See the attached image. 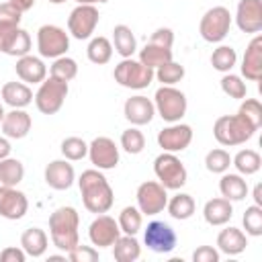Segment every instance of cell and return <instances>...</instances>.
Here are the masks:
<instances>
[{
    "mask_svg": "<svg viewBox=\"0 0 262 262\" xmlns=\"http://www.w3.org/2000/svg\"><path fill=\"white\" fill-rule=\"evenodd\" d=\"M78 186H80V194H82V203L90 213H106L113 203H115V192L108 184V180L104 178L102 170L98 168H90L84 170L78 178Z\"/></svg>",
    "mask_w": 262,
    "mask_h": 262,
    "instance_id": "cell-1",
    "label": "cell"
},
{
    "mask_svg": "<svg viewBox=\"0 0 262 262\" xmlns=\"http://www.w3.org/2000/svg\"><path fill=\"white\" fill-rule=\"evenodd\" d=\"M80 215L74 207H57L49 215V235L51 244L68 254L72 248L80 244Z\"/></svg>",
    "mask_w": 262,
    "mask_h": 262,
    "instance_id": "cell-2",
    "label": "cell"
},
{
    "mask_svg": "<svg viewBox=\"0 0 262 262\" xmlns=\"http://www.w3.org/2000/svg\"><path fill=\"white\" fill-rule=\"evenodd\" d=\"M256 131L258 129L237 113L235 115H223L213 125V137L217 139V143H221L225 147L246 143L248 139L254 137Z\"/></svg>",
    "mask_w": 262,
    "mask_h": 262,
    "instance_id": "cell-3",
    "label": "cell"
},
{
    "mask_svg": "<svg viewBox=\"0 0 262 262\" xmlns=\"http://www.w3.org/2000/svg\"><path fill=\"white\" fill-rule=\"evenodd\" d=\"M113 78L119 86L129 88V90H143L154 82V70L143 66L139 59L133 57H123L115 70H113Z\"/></svg>",
    "mask_w": 262,
    "mask_h": 262,
    "instance_id": "cell-4",
    "label": "cell"
},
{
    "mask_svg": "<svg viewBox=\"0 0 262 262\" xmlns=\"http://www.w3.org/2000/svg\"><path fill=\"white\" fill-rule=\"evenodd\" d=\"M154 106L166 123H178L186 115L188 100L182 90L174 86H160L154 94Z\"/></svg>",
    "mask_w": 262,
    "mask_h": 262,
    "instance_id": "cell-5",
    "label": "cell"
},
{
    "mask_svg": "<svg viewBox=\"0 0 262 262\" xmlns=\"http://www.w3.org/2000/svg\"><path fill=\"white\" fill-rule=\"evenodd\" d=\"M154 172H156L158 182L166 190L182 188L188 178V172H186L184 164L180 162V158H176V154H170V151H162L154 160Z\"/></svg>",
    "mask_w": 262,
    "mask_h": 262,
    "instance_id": "cell-6",
    "label": "cell"
},
{
    "mask_svg": "<svg viewBox=\"0 0 262 262\" xmlns=\"http://www.w3.org/2000/svg\"><path fill=\"white\" fill-rule=\"evenodd\" d=\"M68 92H70L68 82H61V80H57L53 76L45 78L39 84V90L33 96L37 111L43 113V115H55L63 106V102L68 98Z\"/></svg>",
    "mask_w": 262,
    "mask_h": 262,
    "instance_id": "cell-7",
    "label": "cell"
},
{
    "mask_svg": "<svg viewBox=\"0 0 262 262\" xmlns=\"http://www.w3.org/2000/svg\"><path fill=\"white\" fill-rule=\"evenodd\" d=\"M231 29V12L225 6H213L209 8L201 23H199V33L207 43H221Z\"/></svg>",
    "mask_w": 262,
    "mask_h": 262,
    "instance_id": "cell-8",
    "label": "cell"
},
{
    "mask_svg": "<svg viewBox=\"0 0 262 262\" xmlns=\"http://www.w3.org/2000/svg\"><path fill=\"white\" fill-rule=\"evenodd\" d=\"M37 49L41 57H61L70 49V35L57 25H43L37 31Z\"/></svg>",
    "mask_w": 262,
    "mask_h": 262,
    "instance_id": "cell-9",
    "label": "cell"
},
{
    "mask_svg": "<svg viewBox=\"0 0 262 262\" xmlns=\"http://www.w3.org/2000/svg\"><path fill=\"white\" fill-rule=\"evenodd\" d=\"M98 18L100 14L94 4H78L68 16V33L78 41L90 39L98 25Z\"/></svg>",
    "mask_w": 262,
    "mask_h": 262,
    "instance_id": "cell-10",
    "label": "cell"
},
{
    "mask_svg": "<svg viewBox=\"0 0 262 262\" xmlns=\"http://www.w3.org/2000/svg\"><path fill=\"white\" fill-rule=\"evenodd\" d=\"M135 199H137V209L143 215H158L166 209L168 192L158 180H145L137 186Z\"/></svg>",
    "mask_w": 262,
    "mask_h": 262,
    "instance_id": "cell-11",
    "label": "cell"
},
{
    "mask_svg": "<svg viewBox=\"0 0 262 262\" xmlns=\"http://www.w3.org/2000/svg\"><path fill=\"white\" fill-rule=\"evenodd\" d=\"M176 231L164 221H149L143 231V244L156 254H170L176 248Z\"/></svg>",
    "mask_w": 262,
    "mask_h": 262,
    "instance_id": "cell-12",
    "label": "cell"
},
{
    "mask_svg": "<svg viewBox=\"0 0 262 262\" xmlns=\"http://www.w3.org/2000/svg\"><path fill=\"white\" fill-rule=\"evenodd\" d=\"M88 158L98 170H113L119 164V147L111 137H96L88 143Z\"/></svg>",
    "mask_w": 262,
    "mask_h": 262,
    "instance_id": "cell-13",
    "label": "cell"
},
{
    "mask_svg": "<svg viewBox=\"0 0 262 262\" xmlns=\"http://www.w3.org/2000/svg\"><path fill=\"white\" fill-rule=\"evenodd\" d=\"M0 51L12 57H23L31 51V35L14 25H0Z\"/></svg>",
    "mask_w": 262,
    "mask_h": 262,
    "instance_id": "cell-14",
    "label": "cell"
},
{
    "mask_svg": "<svg viewBox=\"0 0 262 262\" xmlns=\"http://www.w3.org/2000/svg\"><path fill=\"white\" fill-rule=\"evenodd\" d=\"M190 141H192V127L186 123H180V121L170 123L168 127H164L158 133V145L170 154L186 149L190 145Z\"/></svg>",
    "mask_w": 262,
    "mask_h": 262,
    "instance_id": "cell-15",
    "label": "cell"
},
{
    "mask_svg": "<svg viewBox=\"0 0 262 262\" xmlns=\"http://www.w3.org/2000/svg\"><path fill=\"white\" fill-rule=\"evenodd\" d=\"M29 211V199L23 190L16 186H4L0 184V217L18 221Z\"/></svg>",
    "mask_w": 262,
    "mask_h": 262,
    "instance_id": "cell-16",
    "label": "cell"
},
{
    "mask_svg": "<svg viewBox=\"0 0 262 262\" xmlns=\"http://www.w3.org/2000/svg\"><path fill=\"white\" fill-rule=\"evenodd\" d=\"M119 235H121V227H119L117 219L111 215H104V213L96 215V219L88 227V237H90L92 246H96V248H111Z\"/></svg>",
    "mask_w": 262,
    "mask_h": 262,
    "instance_id": "cell-17",
    "label": "cell"
},
{
    "mask_svg": "<svg viewBox=\"0 0 262 262\" xmlns=\"http://www.w3.org/2000/svg\"><path fill=\"white\" fill-rule=\"evenodd\" d=\"M235 25L242 33L262 31V0H239L235 10Z\"/></svg>",
    "mask_w": 262,
    "mask_h": 262,
    "instance_id": "cell-18",
    "label": "cell"
},
{
    "mask_svg": "<svg viewBox=\"0 0 262 262\" xmlns=\"http://www.w3.org/2000/svg\"><path fill=\"white\" fill-rule=\"evenodd\" d=\"M123 115H125V119H127L133 127L147 125V123H151V119H154V115H156L154 100H149V98L143 96V94H135V96H131V98L125 100V104H123Z\"/></svg>",
    "mask_w": 262,
    "mask_h": 262,
    "instance_id": "cell-19",
    "label": "cell"
},
{
    "mask_svg": "<svg viewBox=\"0 0 262 262\" xmlns=\"http://www.w3.org/2000/svg\"><path fill=\"white\" fill-rule=\"evenodd\" d=\"M76 180V172L74 166L70 164V160H53L45 166V182L47 186H51L53 190H68Z\"/></svg>",
    "mask_w": 262,
    "mask_h": 262,
    "instance_id": "cell-20",
    "label": "cell"
},
{
    "mask_svg": "<svg viewBox=\"0 0 262 262\" xmlns=\"http://www.w3.org/2000/svg\"><path fill=\"white\" fill-rule=\"evenodd\" d=\"M242 76L250 82H258L262 78V35H256L242 57Z\"/></svg>",
    "mask_w": 262,
    "mask_h": 262,
    "instance_id": "cell-21",
    "label": "cell"
},
{
    "mask_svg": "<svg viewBox=\"0 0 262 262\" xmlns=\"http://www.w3.org/2000/svg\"><path fill=\"white\" fill-rule=\"evenodd\" d=\"M31 125H33V119H31V115L25 108H12V111L4 113V119L0 123L2 133L8 139H23V137H27L29 131H31Z\"/></svg>",
    "mask_w": 262,
    "mask_h": 262,
    "instance_id": "cell-22",
    "label": "cell"
},
{
    "mask_svg": "<svg viewBox=\"0 0 262 262\" xmlns=\"http://www.w3.org/2000/svg\"><path fill=\"white\" fill-rule=\"evenodd\" d=\"M14 70H16V76L20 78V82H25V84H41L47 78V66L43 63L41 57L31 55V53L18 57Z\"/></svg>",
    "mask_w": 262,
    "mask_h": 262,
    "instance_id": "cell-23",
    "label": "cell"
},
{
    "mask_svg": "<svg viewBox=\"0 0 262 262\" xmlns=\"http://www.w3.org/2000/svg\"><path fill=\"white\" fill-rule=\"evenodd\" d=\"M248 235L237 227H225L217 235V250L225 256H237L246 250Z\"/></svg>",
    "mask_w": 262,
    "mask_h": 262,
    "instance_id": "cell-24",
    "label": "cell"
},
{
    "mask_svg": "<svg viewBox=\"0 0 262 262\" xmlns=\"http://www.w3.org/2000/svg\"><path fill=\"white\" fill-rule=\"evenodd\" d=\"M0 96L10 108H25L33 102L35 94L25 82H6L0 90Z\"/></svg>",
    "mask_w": 262,
    "mask_h": 262,
    "instance_id": "cell-25",
    "label": "cell"
},
{
    "mask_svg": "<svg viewBox=\"0 0 262 262\" xmlns=\"http://www.w3.org/2000/svg\"><path fill=\"white\" fill-rule=\"evenodd\" d=\"M233 215V207H231V201L223 199V196H217V199H211L205 203L203 207V217L209 225L213 227H219V225H225L229 223Z\"/></svg>",
    "mask_w": 262,
    "mask_h": 262,
    "instance_id": "cell-26",
    "label": "cell"
},
{
    "mask_svg": "<svg viewBox=\"0 0 262 262\" xmlns=\"http://www.w3.org/2000/svg\"><path fill=\"white\" fill-rule=\"evenodd\" d=\"M49 246V237L41 227H29L20 235V248L31 258H41Z\"/></svg>",
    "mask_w": 262,
    "mask_h": 262,
    "instance_id": "cell-27",
    "label": "cell"
},
{
    "mask_svg": "<svg viewBox=\"0 0 262 262\" xmlns=\"http://www.w3.org/2000/svg\"><path fill=\"white\" fill-rule=\"evenodd\" d=\"M219 192L227 201H244L248 196V182L244 180L242 174H227L223 172L219 180Z\"/></svg>",
    "mask_w": 262,
    "mask_h": 262,
    "instance_id": "cell-28",
    "label": "cell"
},
{
    "mask_svg": "<svg viewBox=\"0 0 262 262\" xmlns=\"http://www.w3.org/2000/svg\"><path fill=\"white\" fill-rule=\"evenodd\" d=\"M113 248V256L117 262H135L141 256V246L135 239V235H119L117 242L111 246Z\"/></svg>",
    "mask_w": 262,
    "mask_h": 262,
    "instance_id": "cell-29",
    "label": "cell"
},
{
    "mask_svg": "<svg viewBox=\"0 0 262 262\" xmlns=\"http://www.w3.org/2000/svg\"><path fill=\"white\" fill-rule=\"evenodd\" d=\"M113 49L121 57H133V53L137 49V41H135L133 31L127 25H117L113 29Z\"/></svg>",
    "mask_w": 262,
    "mask_h": 262,
    "instance_id": "cell-30",
    "label": "cell"
},
{
    "mask_svg": "<svg viewBox=\"0 0 262 262\" xmlns=\"http://www.w3.org/2000/svg\"><path fill=\"white\" fill-rule=\"evenodd\" d=\"M166 209H168V213H170L172 219L186 221V219H190V217L194 215L196 205H194V199H192L188 192H178V194H174V196L166 203Z\"/></svg>",
    "mask_w": 262,
    "mask_h": 262,
    "instance_id": "cell-31",
    "label": "cell"
},
{
    "mask_svg": "<svg viewBox=\"0 0 262 262\" xmlns=\"http://www.w3.org/2000/svg\"><path fill=\"white\" fill-rule=\"evenodd\" d=\"M231 166H235L237 174L242 176H252L262 168V158L256 149H239L231 158Z\"/></svg>",
    "mask_w": 262,
    "mask_h": 262,
    "instance_id": "cell-32",
    "label": "cell"
},
{
    "mask_svg": "<svg viewBox=\"0 0 262 262\" xmlns=\"http://www.w3.org/2000/svg\"><path fill=\"white\" fill-rule=\"evenodd\" d=\"M172 59V49L170 47H162V45H154V43H145V47L139 51V61L151 70L164 66L166 61Z\"/></svg>",
    "mask_w": 262,
    "mask_h": 262,
    "instance_id": "cell-33",
    "label": "cell"
},
{
    "mask_svg": "<svg viewBox=\"0 0 262 262\" xmlns=\"http://www.w3.org/2000/svg\"><path fill=\"white\" fill-rule=\"evenodd\" d=\"M25 178V166L16 158H4L0 160V184L4 186H16Z\"/></svg>",
    "mask_w": 262,
    "mask_h": 262,
    "instance_id": "cell-34",
    "label": "cell"
},
{
    "mask_svg": "<svg viewBox=\"0 0 262 262\" xmlns=\"http://www.w3.org/2000/svg\"><path fill=\"white\" fill-rule=\"evenodd\" d=\"M86 55L92 63L96 66H102V63H108L111 57H113V43L106 39V37H92L88 47H86Z\"/></svg>",
    "mask_w": 262,
    "mask_h": 262,
    "instance_id": "cell-35",
    "label": "cell"
},
{
    "mask_svg": "<svg viewBox=\"0 0 262 262\" xmlns=\"http://www.w3.org/2000/svg\"><path fill=\"white\" fill-rule=\"evenodd\" d=\"M117 223H119V227H121L123 233H127V235H137L139 229H141V225H143V213H141L137 207L129 205V207H125V209L119 213Z\"/></svg>",
    "mask_w": 262,
    "mask_h": 262,
    "instance_id": "cell-36",
    "label": "cell"
},
{
    "mask_svg": "<svg viewBox=\"0 0 262 262\" xmlns=\"http://www.w3.org/2000/svg\"><path fill=\"white\" fill-rule=\"evenodd\" d=\"M237 63V53L231 45H219L217 49H213L211 53V66L221 72V74H227L231 72V68Z\"/></svg>",
    "mask_w": 262,
    "mask_h": 262,
    "instance_id": "cell-37",
    "label": "cell"
},
{
    "mask_svg": "<svg viewBox=\"0 0 262 262\" xmlns=\"http://www.w3.org/2000/svg\"><path fill=\"white\" fill-rule=\"evenodd\" d=\"M184 74H186L184 72V66H180L174 59H170L164 66H160V68L154 70V78L158 82H162V86H174V84H178L184 78Z\"/></svg>",
    "mask_w": 262,
    "mask_h": 262,
    "instance_id": "cell-38",
    "label": "cell"
},
{
    "mask_svg": "<svg viewBox=\"0 0 262 262\" xmlns=\"http://www.w3.org/2000/svg\"><path fill=\"white\" fill-rule=\"evenodd\" d=\"M49 76L61 80V82H72L76 76H78V63L76 59L68 57V55H61V57H55L51 68H49Z\"/></svg>",
    "mask_w": 262,
    "mask_h": 262,
    "instance_id": "cell-39",
    "label": "cell"
},
{
    "mask_svg": "<svg viewBox=\"0 0 262 262\" xmlns=\"http://www.w3.org/2000/svg\"><path fill=\"white\" fill-rule=\"evenodd\" d=\"M61 156L66 158V160H70V162H80V160H84L86 156H88V143L82 139V137H66L63 141H61Z\"/></svg>",
    "mask_w": 262,
    "mask_h": 262,
    "instance_id": "cell-40",
    "label": "cell"
},
{
    "mask_svg": "<svg viewBox=\"0 0 262 262\" xmlns=\"http://www.w3.org/2000/svg\"><path fill=\"white\" fill-rule=\"evenodd\" d=\"M229 166H231V156L223 147H215V149L207 151V156H205V168L209 172L223 174V172L229 170Z\"/></svg>",
    "mask_w": 262,
    "mask_h": 262,
    "instance_id": "cell-41",
    "label": "cell"
},
{
    "mask_svg": "<svg viewBox=\"0 0 262 262\" xmlns=\"http://www.w3.org/2000/svg\"><path fill=\"white\" fill-rule=\"evenodd\" d=\"M221 90H223L229 98H235V100H242V98H246V94H248V86H246V82L242 80V76H235V74H231V72L223 74V78H221Z\"/></svg>",
    "mask_w": 262,
    "mask_h": 262,
    "instance_id": "cell-42",
    "label": "cell"
},
{
    "mask_svg": "<svg viewBox=\"0 0 262 262\" xmlns=\"http://www.w3.org/2000/svg\"><path fill=\"white\" fill-rule=\"evenodd\" d=\"M121 147H123L127 154H131V156L141 154L143 147H145V137H143V133H141L137 127L125 129V131L121 133Z\"/></svg>",
    "mask_w": 262,
    "mask_h": 262,
    "instance_id": "cell-43",
    "label": "cell"
},
{
    "mask_svg": "<svg viewBox=\"0 0 262 262\" xmlns=\"http://www.w3.org/2000/svg\"><path fill=\"white\" fill-rule=\"evenodd\" d=\"M242 223H244L246 235L260 237V235H262V207H258V205H250V207L244 211Z\"/></svg>",
    "mask_w": 262,
    "mask_h": 262,
    "instance_id": "cell-44",
    "label": "cell"
},
{
    "mask_svg": "<svg viewBox=\"0 0 262 262\" xmlns=\"http://www.w3.org/2000/svg\"><path fill=\"white\" fill-rule=\"evenodd\" d=\"M237 115H242L256 129H260V125H262V104H260L258 98H242V104L237 108Z\"/></svg>",
    "mask_w": 262,
    "mask_h": 262,
    "instance_id": "cell-45",
    "label": "cell"
},
{
    "mask_svg": "<svg viewBox=\"0 0 262 262\" xmlns=\"http://www.w3.org/2000/svg\"><path fill=\"white\" fill-rule=\"evenodd\" d=\"M66 258L70 262H98V250L92 246H80L78 244L76 248H72L66 254Z\"/></svg>",
    "mask_w": 262,
    "mask_h": 262,
    "instance_id": "cell-46",
    "label": "cell"
},
{
    "mask_svg": "<svg viewBox=\"0 0 262 262\" xmlns=\"http://www.w3.org/2000/svg\"><path fill=\"white\" fill-rule=\"evenodd\" d=\"M20 18H23V12L16 6H12L10 2H2L0 4V25H14V27H18Z\"/></svg>",
    "mask_w": 262,
    "mask_h": 262,
    "instance_id": "cell-47",
    "label": "cell"
},
{
    "mask_svg": "<svg viewBox=\"0 0 262 262\" xmlns=\"http://www.w3.org/2000/svg\"><path fill=\"white\" fill-rule=\"evenodd\" d=\"M147 43H154V45H162V47H170L172 49V43H174V31L168 29V27H160L151 33L149 41Z\"/></svg>",
    "mask_w": 262,
    "mask_h": 262,
    "instance_id": "cell-48",
    "label": "cell"
},
{
    "mask_svg": "<svg viewBox=\"0 0 262 262\" xmlns=\"http://www.w3.org/2000/svg\"><path fill=\"white\" fill-rule=\"evenodd\" d=\"M192 260L194 262H219V250H215L213 246H199L192 252Z\"/></svg>",
    "mask_w": 262,
    "mask_h": 262,
    "instance_id": "cell-49",
    "label": "cell"
},
{
    "mask_svg": "<svg viewBox=\"0 0 262 262\" xmlns=\"http://www.w3.org/2000/svg\"><path fill=\"white\" fill-rule=\"evenodd\" d=\"M0 260L2 262H25L27 260V254L23 248H16V246H8L0 252Z\"/></svg>",
    "mask_w": 262,
    "mask_h": 262,
    "instance_id": "cell-50",
    "label": "cell"
},
{
    "mask_svg": "<svg viewBox=\"0 0 262 262\" xmlns=\"http://www.w3.org/2000/svg\"><path fill=\"white\" fill-rule=\"evenodd\" d=\"M12 6H16L20 12H27V10H31L33 6H35V0H8Z\"/></svg>",
    "mask_w": 262,
    "mask_h": 262,
    "instance_id": "cell-51",
    "label": "cell"
},
{
    "mask_svg": "<svg viewBox=\"0 0 262 262\" xmlns=\"http://www.w3.org/2000/svg\"><path fill=\"white\" fill-rule=\"evenodd\" d=\"M10 141H8V137H0V160H4V158H8L10 156Z\"/></svg>",
    "mask_w": 262,
    "mask_h": 262,
    "instance_id": "cell-52",
    "label": "cell"
},
{
    "mask_svg": "<svg viewBox=\"0 0 262 262\" xmlns=\"http://www.w3.org/2000/svg\"><path fill=\"white\" fill-rule=\"evenodd\" d=\"M254 205L262 207V186H260V184L254 186Z\"/></svg>",
    "mask_w": 262,
    "mask_h": 262,
    "instance_id": "cell-53",
    "label": "cell"
},
{
    "mask_svg": "<svg viewBox=\"0 0 262 262\" xmlns=\"http://www.w3.org/2000/svg\"><path fill=\"white\" fill-rule=\"evenodd\" d=\"M78 4H104V2H108V0H76Z\"/></svg>",
    "mask_w": 262,
    "mask_h": 262,
    "instance_id": "cell-54",
    "label": "cell"
},
{
    "mask_svg": "<svg viewBox=\"0 0 262 262\" xmlns=\"http://www.w3.org/2000/svg\"><path fill=\"white\" fill-rule=\"evenodd\" d=\"M2 119H4V106H2V102H0V123H2Z\"/></svg>",
    "mask_w": 262,
    "mask_h": 262,
    "instance_id": "cell-55",
    "label": "cell"
},
{
    "mask_svg": "<svg viewBox=\"0 0 262 262\" xmlns=\"http://www.w3.org/2000/svg\"><path fill=\"white\" fill-rule=\"evenodd\" d=\"M51 4H63V2H68V0H49Z\"/></svg>",
    "mask_w": 262,
    "mask_h": 262,
    "instance_id": "cell-56",
    "label": "cell"
}]
</instances>
